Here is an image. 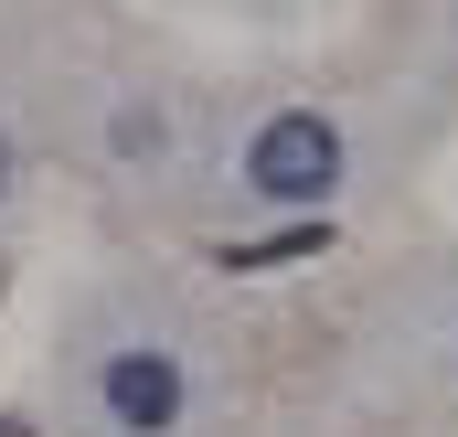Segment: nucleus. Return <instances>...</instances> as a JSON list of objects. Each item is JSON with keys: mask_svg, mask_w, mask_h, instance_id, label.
Segmentation results:
<instances>
[{"mask_svg": "<svg viewBox=\"0 0 458 437\" xmlns=\"http://www.w3.org/2000/svg\"><path fill=\"white\" fill-rule=\"evenodd\" d=\"M245 182L267 193V203H331V182H342V128L320 107H288L256 128V150H245Z\"/></svg>", "mask_w": 458, "mask_h": 437, "instance_id": "f257e3e1", "label": "nucleus"}, {"mask_svg": "<svg viewBox=\"0 0 458 437\" xmlns=\"http://www.w3.org/2000/svg\"><path fill=\"white\" fill-rule=\"evenodd\" d=\"M107 416H117V437H171L182 427V363L160 352V341H128V352H107Z\"/></svg>", "mask_w": 458, "mask_h": 437, "instance_id": "f03ea898", "label": "nucleus"}, {"mask_svg": "<svg viewBox=\"0 0 458 437\" xmlns=\"http://www.w3.org/2000/svg\"><path fill=\"white\" fill-rule=\"evenodd\" d=\"M331 245V224H288V235H267V245H225V267H299V256H320Z\"/></svg>", "mask_w": 458, "mask_h": 437, "instance_id": "7ed1b4c3", "label": "nucleus"}, {"mask_svg": "<svg viewBox=\"0 0 458 437\" xmlns=\"http://www.w3.org/2000/svg\"><path fill=\"white\" fill-rule=\"evenodd\" d=\"M117 150H160V117H149V107H117Z\"/></svg>", "mask_w": 458, "mask_h": 437, "instance_id": "20e7f679", "label": "nucleus"}, {"mask_svg": "<svg viewBox=\"0 0 458 437\" xmlns=\"http://www.w3.org/2000/svg\"><path fill=\"white\" fill-rule=\"evenodd\" d=\"M0 193H11V139H0Z\"/></svg>", "mask_w": 458, "mask_h": 437, "instance_id": "39448f33", "label": "nucleus"}]
</instances>
